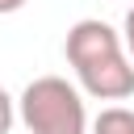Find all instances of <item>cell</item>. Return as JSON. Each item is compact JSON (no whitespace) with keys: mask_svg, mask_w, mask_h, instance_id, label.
<instances>
[{"mask_svg":"<svg viewBox=\"0 0 134 134\" xmlns=\"http://www.w3.org/2000/svg\"><path fill=\"white\" fill-rule=\"evenodd\" d=\"M63 54L80 80V88L96 100H126L134 96V63L121 46V34L96 17H84L67 29Z\"/></svg>","mask_w":134,"mask_h":134,"instance_id":"cell-1","label":"cell"},{"mask_svg":"<svg viewBox=\"0 0 134 134\" xmlns=\"http://www.w3.org/2000/svg\"><path fill=\"white\" fill-rule=\"evenodd\" d=\"M17 117L29 134H84L88 130V109L75 84L63 75H38L25 84L17 100Z\"/></svg>","mask_w":134,"mask_h":134,"instance_id":"cell-2","label":"cell"},{"mask_svg":"<svg viewBox=\"0 0 134 134\" xmlns=\"http://www.w3.org/2000/svg\"><path fill=\"white\" fill-rule=\"evenodd\" d=\"M92 134H134V109L126 105H105L92 117Z\"/></svg>","mask_w":134,"mask_h":134,"instance_id":"cell-3","label":"cell"},{"mask_svg":"<svg viewBox=\"0 0 134 134\" xmlns=\"http://www.w3.org/2000/svg\"><path fill=\"white\" fill-rule=\"evenodd\" d=\"M13 121H17V109H13V96L0 88V134H8L13 130Z\"/></svg>","mask_w":134,"mask_h":134,"instance_id":"cell-4","label":"cell"},{"mask_svg":"<svg viewBox=\"0 0 134 134\" xmlns=\"http://www.w3.org/2000/svg\"><path fill=\"white\" fill-rule=\"evenodd\" d=\"M121 46L130 50V63H134V4H130V13H126V21H121Z\"/></svg>","mask_w":134,"mask_h":134,"instance_id":"cell-5","label":"cell"},{"mask_svg":"<svg viewBox=\"0 0 134 134\" xmlns=\"http://www.w3.org/2000/svg\"><path fill=\"white\" fill-rule=\"evenodd\" d=\"M17 8H25V0H0V13H17Z\"/></svg>","mask_w":134,"mask_h":134,"instance_id":"cell-6","label":"cell"}]
</instances>
